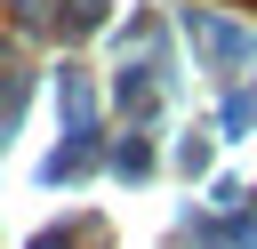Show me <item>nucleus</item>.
<instances>
[{"label":"nucleus","instance_id":"obj_1","mask_svg":"<svg viewBox=\"0 0 257 249\" xmlns=\"http://www.w3.org/2000/svg\"><path fill=\"white\" fill-rule=\"evenodd\" d=\"M193 40H201L217 64H233V56H257V40H249V32H233V24H217V16H193Z\"/></svg>","mask_w":257,"mask_h":249}]
</instances>
